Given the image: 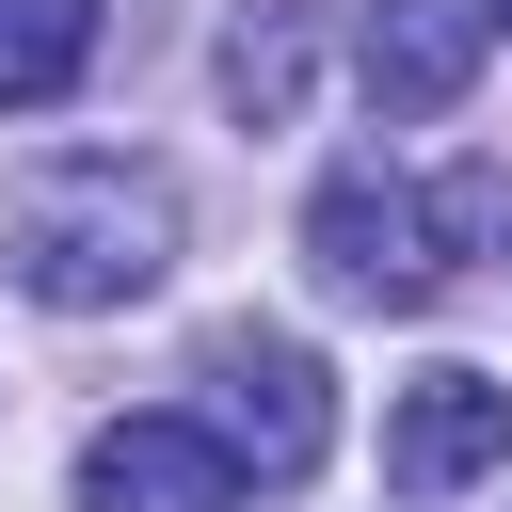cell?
<instances>
[{
	"mask_svg": "<svg viewBox=\"0 0 512 512\" xmlns=\"http://www.w3.org/2000/svg\"><path fill=\"white\" fill-rule=\"evenodd\" d=\"M496 16H512V0H496Z\"/></svg>",
	"mask_w": 512,
	"mask_h": 512,
	"instance_id": "10",
	"label": "cell"
},
{
	"mask_svg": "<svg viewBox=\"0 0 512 512\" xmlns=\"http://www.w3.org/2000/svg\"><path fill=\"white\" fill-rule=\"evenodd\" d=\"M0 272L32 304H64V320H112V304H144L176 272V192L144 160H112V144L96 160H32L0 192Z\"/></svg>",
	"mask_w": 512,
	"mask_h": 512,
	"instance_id": "1",
	"label": "cell"
},
{
	"mask_svg": "<svg viewBox=\"0 0 512 512\" xmlns=\"http://www.w3.org/2000/svg\"><path fill=\"white\" fill-rule=\"evenodd\" d=\"M80 512H240V448L208 416H112L80 448Z\"/></svg>",
	"mask_w": 512,
	"mask_h": 512,
	"instance_id": "5",
	"label": "cell"
},
{
	"mask_svg": "<svg viewBox=\"0 0 512 512\" xmlns=\"http://www.w3.org/2000/svg\"><path fill=\"white\" fill-rule=\"evenodd\" d=\"M496 464H512V384H496V368H416L400 416H384V480H400V496H464V480H496Z\"/></svg>",
	"mask_w": 512,
	"mask_h": 512,
	"instance_id": "4",
	"label": "cell"
},
{
	"mask_svg": "<svg viewBox=\"0 0 512 512\" xmlns=\"http://www.w3.org/2000/svg\"><path fill=\"white\" fill-rule=\"evenodd\" d=\"M352 64H368L384 112H448V96L480 80V16H464V0H368V48H352Z\"/></svg>",
	"mask_w": 512,
	"mask_h": 512,
	"instance_id": "6",
	"label": "cell"
},
{
	"mask_svg": "<svg viewBox=\"0 0 512 512\" xmlns=\"http://www.w3.org/2000/svg\"><path fill=\"white\" fill-rule=\"evenodd\" d=\"M304 256H320V288H336V304H432V288H448V256H432V208H416L384 160H336V176H320V208H304Z\"/></svg>",
	"mask_w": 512,
	"mask_h": 512,
	"instance_id": "3",
	"label": "cell"
},
{
	"mask_svg": "<svg viewBox=\"0 0 512 512\" xmlns=\"http://www.w3.org/2000/svg\"><path fill=\"white\" fill-rule=\"evenodd\" d=\"M224 96H240L256 128L304 112V0H240V16H224Z\"/></svg>",
	"mask_w": 512,
	"mask_h": 512,
	"instance_id": "8",
	"label": "cell"
},
{
	"mask_svg": "<svg viewBox=\"0 0 512 512\" xmlns=\"http://www.w3.org/2000/svg\"><path fill=\"white\" fill-rule=\"evenodd\" d=\"M208 384H224L208 432L240 448V480H272V496L320 480V448H336V384H320L304 336H256V320H240V336H208Z\"/></svg>",
	"mask_w": 512,
	"mask_h": 512,
	"instance_id": "2",
	"label": "cell"
},
{
	"mask_svg": "<svg viewBox=\"0 0 512 512\" xmlns=\"http://www.w3.org/2000/svg\"><path fill=\"white\" fill-rule=\"evenodd\" d=\"M496 224H512V176H496V160H464V176H432V256H448V272H464V256L496 240Z\"/></svg>",
	"mask_w": 512,
	"mask_h": 512,
	"instance_id": "9",
	"label": "cell"
},
{
	"mask_svg": "<svg viewBox=\"0 0 512 512\" xmlns=\"http://www.w3.org/2000/svg\"><path fill=\"white\" fill-rule=\"evenodd\" d=\"M96 64V0H0V112H48Z\"/></svg>",
	"mask_w": 512,
	"mask_h": 512,
	"instance_id": "7",
	"label": "cell"
}]
</instances>
